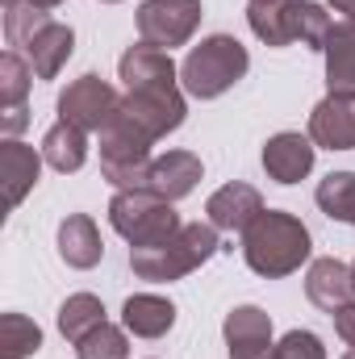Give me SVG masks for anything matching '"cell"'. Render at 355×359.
I'll return each instance as SVG.
<instances>
[{"label":"cell","instance_id":"d6986e66","mask_svg":"<svg viewBox=\"0 0 355 359\" xmlns=\"http://www.w3.org/2000/svg\"><path fill=\"white\" fill-rule=\"evenodd\" d=\"M59 255H63L67 268H80V271L100 264L105 243H100V230H96V222L88 213H67L59 222Z\"/></svg>","mask_w":355,"mask_h":359},{"label":"cell","instance_id":"7c38bea8","mask_svg":"<svg viewBox=\"0 0 355 359\" xmlns=\"http://www.w3.org/2000/svg\"><path fill=\"white\" fill-rule=\"evenodd\" d=\"M72 50H76V34H72V25H63V21L51 17V21L29 38V46H25L21 55H25V63L34 67L38 80H55V76L63 72V63L72 59Z\"/></svg>","mask_w":355,"mask_h":359},{"label":"cell","instance_id":"1f68e13d","mask_svg":"<svg viewBox=\"0 0 355 359\" xmlns=\"http://www.w3.org/2000/svg\"><path fill=\"white\" fill-rule=\"evenodd\" d=\"M335 13H339V21H347V25H355V0H326Z\"/></svg>","mask_w":355,"mask_h":359},{"label":"cell","instance_id":"52a82bcc","mask_svg":"<svg viewBox=\"0 0 355 359\" xmlns=\"http://www.w3.org/2000/svg\"><path fill=\"white\" fill-rule=\"evenodd\" d=\"M117 113H121V96H117V88H113L109 80L92 76V72L80 76V80H72V84L63 88V96H59V121L80 126L84 134L109 130Z\"/></svg>","mask_w":355,"mask_h":359},{"label":"cell","instance_id":"e0dca14e","mask_svg":"<svg viewBox=\"0 0 355 359\" xmlns=\"http://www.w3.org/2000/svg\"><path fill=\"white\" fill-rule=\"evenodd\" d=\"M322 55H326V88H330V96L355 100V25L335 21L330 34H326Z\"/></svg>","mask_w":355,"mask_h":359},{"label":"cell","instance_id":"3957f363","mask_svg":"<svg viewBox=\"0 0 355 359\" xmlns=\"http://www.w3.org/2000/svg\"><path fill=\"white\" fill-rule=\"evenodd\" d=\"M251 67V55L239 38L230 34H213L205 38L201 46H192L180 63V84L188 96H201V100H213L226 88H234Z\"/></svg>","mask_w":355,"mask_h":359},{"label":"cell","instance_id":"30bf717a","mask_svg":"<svg viewBox=\"0 0 355 359\" xmlns=\"http://www.w3.org/2000/svg\"><path fill=\"white\" fill-rule=\"evenodd\" d=\"M309 142L326 151H355V100L326 96L309 113Z\"/></svg>","mask_w":355,"mask_h":359},{"label":"cell","instance_id":"d6a6232c","mask_svg":"<svg viewBox=\"0 0 355 359\" xmlns=\"http://www.w3.org/2000/svg\"><path fill=\"white\" fill-rule=\"evenodd\" d=\"M34 4H38V8H46V13H51V8H59V4H63V0H34Z\"/></svg>","mask_w":355,"mask_h":359},{"label":"cell","instance_id":"8fae6325","mask_svg":"<svg viewBox=\"0 0 355 359\" xmlns=\"http://www.w3.org/2000/svg\"><path fill=\"white\" fill-rule=\"evenodd\" d=\"M42 151L17 142V138H4L0 142V176H4V209H17L25 201V192L38 184L42 176Z\"/></svg>","mask_w":355,"mask_h":359},{"label":"cell","instance_id":"f546056e","mask_svg":"<svg viewBox=\"0 0 355 359\" xmlns=\"http://www.w3.org/2000/svg\"><path fill=\"white\" fill-rule=\"evenodd\" d=\"M276 359H326V347L318 334L309 330H288L280 343H276Z\"/></svg>","mask_w":355,"mask_h":359},{"label":"cell","instance_id":"8992f818","mask_svg":"<svg viewBox=\"0 0 355 359\" xmlns=\"http://www.w3.org/2000/svg\"><path fill=\"white\" fill-rule=\"evenodd\" d=\"M184 92L180 84H142V88H126L121 96V117L147 134L151 142L155 138H168L172 130L184 126Z\"/></svg>","mask_w":355,"mask_h":359},{"label":"cell","instance_id":"d590c367","mask_svg":"<svg viewBox=\"0 0 355 359\" xmlns=\"http://www.w3.org/2000/svg\"><path fill=\"white\" fill-rule=\"evenodd\" d=\"M351 284H355V264H351Z\"/></svg>","mask_w":355,"mask_h":359},{"label":"cell","instance_id":"9a60e30c","mask_svg":"<svg viewBox=\"0 0 355 359\" xmlns=\"http://www.w3.org/2000/svg\"><path fill=\"white\" fill-rule=\"evenodd\" d=\"M264 168L276 184H297L314 172V142L301 134H276L264 147Z\"/></svg>","mask_w":355,"mask_h":359},{"label":"cell","instance_id":"8d00e7d4","mask_svg":"<svg viewBox=\"0 0 355 359\" xmlns=\"http://www.w3.org/2000/svg\"><path fill=\"white\" fill-rule=\"evenodd\" d=\"M100 4H117V0H100Z\"/></svg>","mask_w":355,"mask_h":359},{"label":"cell","instance_id":"83f0119b","mask_svg":"<svg viewBox=\"0 0 355 359\" xmlns=\"http://www.w3.org/2000/svg\"><path fill=\"white\" fill-rule=\"evenodd\" d=\"M46 21H51V13L38 8L34 0H25V4H17V8H4V38H8V46L21 55V50L29 46V38H34Z\"/></svg>","mask_w":355,"mask_h":359},{"label":"cell","instance_id":"2e32d148","mask_svg":"<svg viewBox=\"0 0 355 359\" xmlns=\"http://www.w3.org/2000/svg\"><path fill=\"white\" fill-rule=\"evenodd\" d=\"M117 76H121L126 88H142V84H176L180 80L176 63H172V50H159V46H151V42L130 46V50L121 55V63H117Z\"/></svg>","mask_w":355,"mask_h":359},{"label":"cell","instance_id":"44dd1931","mask_svg":"<svg viewBox=\"0 0 355 359\" xmlns=\"http://www.w3.org/2000/svg\"><path fill=\"white\" fill-rule=\"evenodd\" d=\"M42 159L55 168V172H80L84 159H88V134L80 126H67V121H55L46 134H42Z\"/></svg>","mask_w":355,"mask_h":359},{"label":"cell","instance_id":"e575fe53","mask_svg":"<svg viewBox=\"0 0 355 359\" xmlns=\"http://www.w3.org/2000/svg\"><path fill=\"white\" fill-rule=\"evenodd\" d=\"M343 359H355V347H351V351H347V355H343Z\"/></svg>","mask_w":355,"mask_h":359},{"label":"cell","instance_id":"74e56055","mask_svg":"<svg viewBox=\"0 0 355 359\" xmlns=\"http://www.w3.org/2000/svg\"><path fill=\"white\" fill-rule=\"evenodd\" d=\"M255 4H264V0H255Z\"/></svg>","mask_w":355,"mask_h":359},{"label":"cell","instance_id":"603a6c76","mask_svg":"<svg viewBox=\"0 0 355 359\" xmlns=\"http://www.w3.org/2000/svg\"><path fill=\"white\" fill-rule=\"evenodd\" d=\"M105 322V305H100V297H92V292H76V297H67L63 305H59V330H63V339L67 343H80L88 330H96Z\"/></svg>","mask_w":355,"mask_h":359},{"label":"cell","instance_id":"ba28073f","mask_svg":"<svg viewBox=\"0 0 355 359\" xmlns=\"http://www.w3.org/2000/svg\"><path fill=\"white\" fill-rule=\"evenodd\" d=\"M201 17H205L201 0H142L138 4V34H142V42L172 50L196 34Z\"/></svg>","mask_w":355,"mask_h":359},{"label":"cell","instance_id":"5b68a950","mask_svg":"<svg viewBox=\"0 0 355 359\" xmlns=\"http://www.w3.org/2000/svg\"><path fill=\"white\" fill-rule=\"evenodd\" d=\"M151 138L138 134L121 113L113 117L109 130H100V172L117 192L130 188H147V172H151Z\"/></svg>","mask_w":355,"mask_h":359},{"label":"cell","instance_id":"ffe728a7","mask_svg":"<svg viewBox=\"0 0 355 359\" xmlns=\"http://www.w3.org/2000/svg\"><path fill=\"white\" fill-rule=\"evenodd\" d=\"M121 322L138 339H163L176 326V305L168 297H155V292H134L121 305Z\"/></svg>","mask_w":355,"mask_h":359},{"label":"cell","instance_id":"836d02e7","mask_svg":"<svg viewBox=\"0 0 355 359\" xmlns=\"http://www.w3.org/2000/svg\"><path fill=\"white\" fill-rule=\"evenodd\" d=\"M17 4H25V0H4V8H17Z\"/></svg>","mask_w":355,"mask_h":359},{"label":"cell","instance_id":"f1b7e54d","mask_svg":"<svg viewBox=\"0 0 355 359\" xmlns=\"http://www.w3.org/2000/svg\"><path fill=\"white\" fill-rule=\"evenodd\" d=\"M76 359H130V343L126 330H117L113 322H100L76 343Z\"/></svg>","mask_w":355,"mask_h":359},{"label":"cell","instance_id":"4316f807","mask_svg":"<svg viewBox=\"0 0 355 359\" xmlns=\"http://www.w3.org/2000/svg\"><path fill=\"white\" fill-rule=\"evenodd\" d=\"M29 80H34V67L25 63V55L4 50V55H0V113H8V109H25Z\"/></svg>","mask_w":355,"mask_h":359},{"label":"cell","instance_id":"277c9868","mask_svg":"<svg viewBox=\"0 0 355 359\" xmlns=\"http://www.w3.org/2000/svg\"><path fill=\"white\" fill-rule=\"evenodd\" d=\"M109 226L130 243V247H151V243H163L180 230V217L172 209V201L147 192V188H130V192H117L109 201Z\"/></svg>","mask_w":355,"mask_h":359},{"label":"cell","instance_id":"9c48e42d","mask_svg":"<svg viewBox=\"0 0 355 359\" xmlns=\"http://www.w3.org/2000/svg\"><path fill=\"white\" fill-rule=\"evenodd\" d=\"M230 359H276V343H272V318L260 305H239L226 313L222 322Z\"/></svg>","mask_w":355,"mask_h":359},{"label":"cell","instance_id":"6da1fadb","mask_svg":"<svg viewBox=\"0 0 355 359\" xmlns=\"http://www.w3.org/2000/svg\"><path fill=\"white\" fill-rule=\"evenodd\" d=\"M309 251H314V243H309V230L301 226V217L280 213V209H264L243 230V259L255 276H267V280L297 271L309 259Z\"/></svg>","mask_w":355,"mask_h":359},{"label":"cell","instance_id":"4fadbf2b","mask_svg":"<svg viewBox=\"0 0 355 359\" xmlns=\"http://www.w3.org/2000/svg\"><path fill=\"white\" fill-rule=\"evenodd\" d=\"M205 213H209V226H217V230H247L264 213V196L251 184H239L234 180V184H222L209 196Z\"/></svg>","mask_w":355,"mask_h":359},{"label":"cell","instance_id":"cb8c5ba5","mask_svg":"<svg viewBox=\"0 0 355 359\" xmlns=\"http://www.w3.org/2000/svg\"><path fill=\"white\" fill-rule=\"evenodd\" d=\"M314 201H318V209L326 217L355 226V172H330V176L318 184Z\"/></svg>","mask_w":355,"mask_h":359},{"label":"cell","instance_id":"5bb4252c","mask_svg":"<svg viewBox=\"0 0 355 359\" xmlns=\"http://www.w3.org/2000/svg\"><path fill=\"white\" fill-rule=\"evenodd\" d=\"M196 180H201V159L192 151H168V155H159L151 163L147 192H155V196H163V201L176 205V201H184L196 188Z\"/></svg>","mask_w":355,"mask_h":359},{"label":"cell","instance_id":"4dcf8cb0","mask_svg":"<svg viewBox=\"0 0 355 359\" xmlns=\"http://www.w3.org/2000/svg\"><path fill=\"white\" fill-rule=\"evenodd\" d=\"M330 318H335V330H339V339H343L347 347H355V301H347L343 309H335Z\"/></svg>","mask_w":355,"mask_h":359},{"label":"cell","instance_id":"d4e9b609","mask_svg":"<svg viewBox=\"0 0 355 359\" xmlns=\"http://www.w3.org/2000/svg\"><path fill=\"white\" fill-rule=\"evenodd\" d=\"M247 21H251V34L267 42V46H288L293 34H288V0H264V4H247Z\"/></svg>","mask_w":355,"mask_h":359},{"label":"cell","instance_id":"7a4b0ae2","mask_svg":"<svg viewBox=\"0 0 355 359\" xmlns=\"http://www.w3.org/2000/svg\"><path fill=\"white\" fill-rule=\"evenodd\" d=\"M217 251V226H180L172 238L163 243H151V247H130V268L138 280H151V284H172L180 276L196 271L209 255Z\"/></svg>","mask_w":355,"mask_h":359},{"label":"cell","instance_id":"7402d4cb","mask_svg":"<svg viewBox=\"0 0 355 359\" xmlns=\"http://www.w3.org/2000/svg\"><path fill=\"white\" fill-rule=\"evenodd\" d=\"M330 25L335 21H330V13L322 4H314V0H288V34H293V42H305V46L322 50Z\"/></svg>","mask_w":355,"mask_h":359},{"label":"cell","instance_id":"ac0fdd59","mask_svg":"<svg viewBox=\"0 0 355 359\" xmlns=\"http://www.w3.org/2000/svg\"><path fill=\"white\" fill-rule=\"evenodd\" d=\"M305 297H309L318 309H326V313L343 309V305L355 297L351 268L339 264V259H314L309 271H305Z\"/></svg>","mask_w":355,"mask_h":359},{"label":"cell","instance_id":"484cf974","mask_svg":"<svg viewBox=\"0 0 355 359\" xmlns=\"http://www.w3.org/2000/svg\"><path fill=\"white\" fill-rule=\"evenodd\" d=\"M38 347H42L38 322H29L25 313H4L0 318V359H29Z\"/></svg>","mask_w":355,"mask_h":359}]
</instances>
